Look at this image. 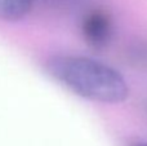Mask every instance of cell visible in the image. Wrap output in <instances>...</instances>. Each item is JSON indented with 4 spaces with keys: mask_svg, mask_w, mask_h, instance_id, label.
Returning <instances> with one entry per match:
<instances>
[{
    "mask_svg": "<svg viewBox=\"0 0 147 146\" xmlns=\"http://www.w3.org/2000/svg\"><path fill=\"white\" fill-rule=\"evenodd\" d=\"M47 69L59 84L85 100L114 105L129 97L125 78L110 65L90 57L58 54L49 59Z\"/></svg>",
    "mask_w": 147,
    "mask_h": 146,
    "instance_id": "6da1fadb",
    "label": "cell"
},
{
    "mask_svg": "<svg viewBox=\"0 0 147 146\" xmlns=\"http://www.w3.org/2000/svg\"><path fill=\"white\" fill-rule=\"evenodd\" d=\"M84 40L93 49L101 51L110 44L114 34V23L110 13L105 9H92L84 16L81 22Z\"/></svg>",
    "mask_w": 147,
    "mask_h": 146,
    "instance_id": "7a4b0ae2",
    "label": "cell"
},
{
    "mask_svg": "<svg viewBox=\"0 0 147 146\" xmlns=\"http://www.w3.org/2000/svg\"><path fill=\"white\" fill-rule=\"evenodd\" d=\"M35 0H0V20L20 21L31 12Z\"/></svg>",
    "mask_w": 147,
    "mask_h": 146,
    "instance_id": "3957f363",
    "label": "cell"
},
{
    "mask_svg": "<svg viewBox=\"0 0 147 146\" xmlns=\"http://www.w3.org/2000/svg\"><path fill=\"white\" fill-rule=\"evenodd\" d=\"M133 61L137 65H146L147 66V44L145 45H137L132 49Z\"/></svg>",
    "mask_w": 147,
    "mask_h": 146,
    "instance_id": "277c9868",
    "label": "cell"
},
{
    "mask_svg": "<svg viewBox=\"0 0 147 146\" xmlns=\"http://www.w3.org/2000/svg\"><path fill=\"white\" fill-rule=\"evenodd\" d=\"M132 146H147V141H141V142H136Z\"/></svg>",
    "mask_w": 147,
    "mask_h": 146,
    "instance_id": "5b68a950",
    "label": "cell"
},
{
    "mask_svg": "<svg viewBox=\"0 0 147 146\" xmlns=\"http://www.w3.org/2000/svg\"><path fill=\"white\" fill-rule=\"evenodd\" d=\"M145 113H146V115H147V101H146V103H145Z\"/></svg>",
    "mask_w": 147,
    "mask_h": 146,
    "instance_id": "8992f818",
    "label": "cell"
}]
</instances>
